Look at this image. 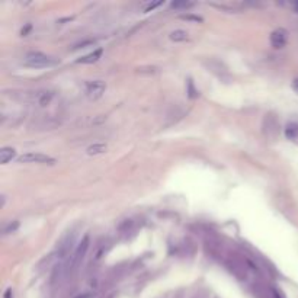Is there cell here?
I'll list each match as a JSON object with an SVG mask.
<instances>
[{
  "label": "cell",
  "instance_id": "obj_1",
  "mask_svg": "<svg viewBox=\"0 0 298 298\" xmlns=\"http://www.w3.org/2000/svg\"><path fill=\"white\" fill-rule=\"evenodd\" d=\"M24 64L30 69H47V67H53L57 64V60H54L53 57L34 51L27 54V57L24 59Z\"/></svg>",
  "mask_w": 298,
  "mask_h": 298
},
{
  "label": "cell",
  "instance_id": "obj_2",
  "mask_svg": "<svg viewBox=\"0 0 298 298\" xmlns=\"http://www.w3.org/2000/svg\"><path fill=\"white\" fill-rule=\"evenodd\" d=\"M19 163H38V164H56V159L43 153H27L18 157Z\"/></svg>",
  "mask_w": 298,
  "mask_h": 298
},
{
  "label": "cell",
  "instance_id": "obj_3",
  "mask_svg": "<svg viewBox=\"0 0 298 298\" xmlns=\"http://www.w3.org/2000/svg\"><path fill=\"white\" fill-rule=\"evenodd\" d=\"M106 90V83L102 80H93L86 83V95L90 99H99Z\"/></svg>",
  "mask_w": 298,
  "mask_h": 298
},
{
  "label": "cell",
  "instance_id": "obj_4",
  "mask_svg": "<svg viewBox=\"0 0 298 298\" xmlns=\"http://www.w3.org/2000/svg\"><path fill=\"white\" fill-rule=\"evenodd\" d=\"M286 41H288V32H286L285 30H282V28L273 31V32L270 34V44H272L273 48H282V47H285Z\"/></svg>",
  "mask_w": 298,
  "mask_h": 298
},
{
  "label": "cell",
  "instance_id": "obj_5",
  "mask_svg": "<svg viewBox=\"0 0 298 298\" xmlns=\"http://www.w3.org/2000/svg\"><path fill=\"white\" fill-rule=\"evenodd\" d=\"M53 99H54V92H51V90H41V92H35L32 95V102H35L40 106L50 105Z\"/></svg>",
  "mask_w": 298,
  "mask_h": 298
},
{
  "label": "cell",
  "instance_id": "obj_6",
  "mask_svg": "<svg viewBox=\"0 0 298 298\" xmlns=\"http://www.w3.org/2000/svg\"><path fill=\"white\" fill-rule=\"evenodd\" d=\"M101 56H102V50L99 48V50H96V51H93V53H90L85 57H80L77 60V63L79 64H92V63H96L101 59Z\"/></svg>",
  "mask_w": 298,
  "mask_h": 298
},
{
  "label": "cell",
  "instance_id": "obj_7",
  "mask_svg": "<svg viewBox=\"0 0 298 298\" xmlns=\"http://www.w3.org/2000/svg\"><path fill=\"white\" fill-rule=\"evenodd\" d=\"M15 156H16V151L12 147H3L2 150H0V162H2V164L9 163Z\"/></svg>",
  "mask_w": 298,
  "mask_h": 298
},
{
  "label": "cell",
  "instance_id": "obj_8",
  "mask_svg": "<svg viewBox=\"0 0 298 298\" xmlns=\"http://www.w3.org/2000/svg\"><path fill=\"white\" fill-rule=\"evenodd\" d=\"M105 151H106V144H104V143H95V144L89 146L86 150V153L89 156H98V154H102Z\"/></svg>",
  "mask_w": 298,
  "mask_h": 298
},
{
  "label": "cell",
  "instance_id": "obj_9",
  "mask_svg": "<svg viewBox=\"0 0 298 298\" xmlns=\"http://www.w3.org/2000/svg\"><path fill=\"white\" fill-rule=\"evenodd\" d=\"M169 38H170L172 41H175V43H182V41H186V40H188V32L183 31V30H176V31H173V32L169 35Z\"/></svg>",
  "mask_w": 298,
  "mask_h": 298
},
{
  "label": "cell",
  "instance_id": "obj_10",
  "mask_svg": "<svg viewBox=\"0 0 298 298\" xmlns=\"http://www.w3.org/2000/svg\"><path fill=\"white\" fill-rule=\"evenodd\" d=\"M285 135L289 140H298V124H289L285 130Z\"/></svg>",
  "mask_w": 298,
  "mask_h": 298
},
{
  "label": "cell",
  "instance_id": "obj_11",
  "mask_svg": "<svg viewBox=\"0 0 298 298\" xmlns=\"http://www.w3.org/2000/svg\"><path fill=\"white\" fill-rule=\"evenodd\" d=\"M18 227H19V223H18V221H12V223L6 224V225L3 227V234L6 236V234L15 233V231L18 230Z\"/></svg>",
  "mask_w": 298,
  "mask_h": 298
},
{
  "label": "cell",
  "instance_id": "obj_12",
  "mask_svg": "<svg viewBox=\"0 0 298 298\" xmlns=\"http://www.w3.org/2000/svg\"><path fill=\"white\" fill-rule=\"evenodd\" d=\"M194 6V3H186V2H183V3H172V8H175V9H188V8H192Z\"/></svg>",
  "mask_w": 298,
  "mask_h": 298
},
{
  "label": "cell",
  "instance_id": "obj_13",
  "mask_svg": "<svg viewBox=\"0 0 298 298\" xmlns=\"http://www.w3.org/2000/svg\"><path fill=\"white\" fill-rule=\"evenodd\" d=\"M160 5H162L160 2H159V3H151V5H149V6H147L146 12H150V11H153L154 8H157V6H160Z\"/></svg>",
  "mask_w": 298,
  "mask_h": 298
},
{
  "label": "cell",
  "instance_id": "obj_14",
  "mask_svg": "<svg viewBox=\"0 0 298 298\" xmlns=\"http://www.w3.org/2000/svg\"><path fill=\"white\" fill-rule=\"evenodd\" d=\"M5 298H14V295H12V289H6V292H5Z\"/></svg>",
  "mask_w": 298,
  "mask_h": 298
},
{
  "label": "cell",
  "instance_id": "obj_15",
  "mask_svg": "<svg viewBox=\"0 0 298 298\" xmlns=\"http://www.w3.org/2000/svg\"><path fill=\"white\" fill-rule=\"evenodd\" d=\"M292 8H294V11L298 14V2H297V3H294V5H292Z\"/></svg>",
  "mask_w": 298,
  "mask_h": 298
}]
</instances>
